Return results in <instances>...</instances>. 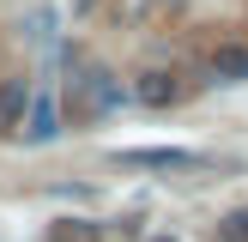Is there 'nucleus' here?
Returning a JSON list of instances; mask_svg holds the SVG:
<instances>
[{
	"instance_id": "f257e3e1",
	"label": "nucleus",
	"mask_w": 248,
	"mask_h": 242,
	"mask_svg": "<svg viewBox=\"0 0 248 242\" xmlns=\"http://www.w3.org/2000/svg\"><path fill=\"white\" fill-rule=\"evenodd\" d=\"M115 79H109L103 67H79V79L67 85V109H73V121H97V115H109V103H115Z\"/></svg>"
},
{
	"instance_id": "f03ea898",
	"label": "nucleus",
	"mask_w": 248,
	"mask_h": 242,
	"mask_svg": "<svg viewBox=\"0 0 248 242\" xmlns=\"http://www.w3.org/2000/svg\"><path fill=\"white\" fill-rule=\"evenodd\" d=\"M206 67H212V79H224V85H248V48L242 43H218Z\"/></svg>"
},
{
	"instance_id": "7ed1b4c3",
	"label": "nucleus",
	"mask_w": 248,
	"mask_h": 242,
	"mask_svg": "<svg viewBox=\"0 0 248 242\" xmlns=\"http://www.w3.org/2000/svg\"><path fill=\"white\" fill-rule=\"evenodd\" d=\"M133 97H140L145 109H170L182 97V85L170 79V73H140V85H133Z\"/></svg>"
},
{
	"instance_id": "20e7f679",
	"label": "nucleus",
	"mask_w": 248,
	"mask_h": 242,
	"mask_svg": "<svg viewBox=\"0 0 248 242\" xmlns=\"http://www.w3.org/2000/svg\"><path fill=\"white\" fill-rule=\"evenodd\" d=\"M24 109H31V91H24V79H12L0 91V133H24Z\"/></svg>"
},
{
	"instance_id": "39448f33",
	"label": "nucleus",
	"mask_w": 248,
	"mask_h": 242,
	"mask_svg": "<svg viewBox=\"0 0 248 242\" xmlns=\"http://www.w3.org/2000/svg\"><path fill=\"white\" fill-rule=\"evenodd\" d=\"M61 133V109L48 103V97H31V127H24V139L31 145H48Z\"/></svg>"
},
{
	"instance_id": "423d86ee",
	"label": "nucleus",
	"mask_w": 248,
	"mask_h": 242,
	"mask_svg": "<svg viewBox=\"0 0 248 242\" xmlns=\"http://www.w3.org/2000/svg\"><path fill=\"white\" fill-rule=\"evenodd\" d=\"M121 164H140V169H194L200 157H194V151H176V145H170V151H121Z\"/></svg>"
},
{
	"instance_id": "0eeeda50",
	"label": "nucleus",
	"mask_w": 248,
	"mask_h": 242,
	"mask_svg": "<svg viewBox=\"0 0 248 242\" xmlns=\"http://www.w3.org/2000/svg\"><path fill=\"white\" fill-rule=\"evenodd\" d=\"M48 242H103V230H97L91 218H67V224L48 230Z\"/></svg>"
},
{
	"instance_id": "6e6552de",
	"label": "nucleus",
	"mask_w": 248,
	"mask_h": 242,
	"mask_svg": "<svg viewBox=\"0 0 248 242\" xmlns=\"http://www.w3.org/2000/svg\"><path fill=\"white\" fill-rule=\"evenodd\" d=\"M152 12H157V0H115V24L121 30H140Z\"/></svg>"
},
{
	"instance_id": "1a4fd4ad",
	"label": "nucleus",
	"mask_w": 248,
	"mask_h": 242,
	"mask_svg": "<svg viewBox=\"0 0 248 242\" xmlns=\"http://www.w3.org/2000/svg\"><path fill=\"white\" fill-rule=\"evenodd\" d=\"M218 242H248V212H230L218 224Z\"/></svg>"
},
{
	"instance_id": "9d476101",
	"label": "nucleus",
	"mask_w": 248,
	"mask_h": 242,
	"mask_svg": "<svg viewBox=\"0 0 248 242\" xmlns=\"http://www.w3.org/2000/svg\"><path fill=\"white\" fill-rule=\"evenodd\" d=\"M91 6H97V0H73V12H91Z\"/></svg>"
},
{
	"instance_id": "9b49d317",
	"label": "nucleus",
	"mask_w": 248,
	"mask_h": 242,
	"mask_svg": "<svg viewBox=\"0 0 248 242\" xmlns=\"http://www.w3.org/2000/svg\"><path fill=\"white\" fill-rule=\"evenodd\" d=\"M157 6H182V0H157Z\"/></svg>"
}]
</instances>
